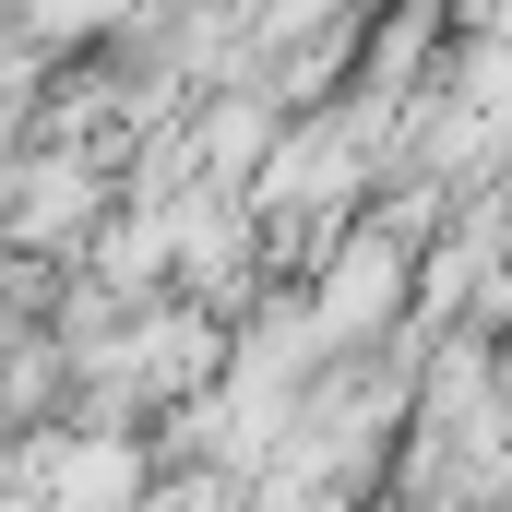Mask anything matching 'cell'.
<instances>
[{
  "label": "cell",
  "mask_w": 512,
  "mask_h": 512,
  "mask_svg": "<svg viewBox=\"0 0 512 512\" xmlns=\"http://www.w3.org/2000/svg\"><path fill=\"white\" fill-rule=\"evenodd\" d=\"M96 215H108V191H96V167H84L72 143H60V155H24V167H12V203H0V227H12V239L60 251V239H84Z\"/></svg>",
  "instance_id": "1"
}]
</instances>
